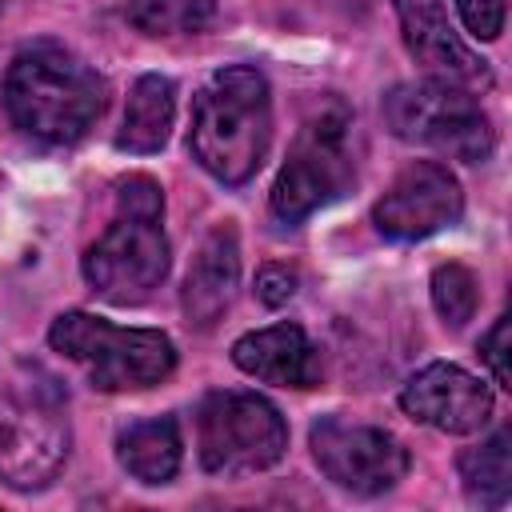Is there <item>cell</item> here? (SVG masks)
<instances>
[{"label": "cell", "mask_w": 512, "mask_h": 512, "mask_svg": "<svg viewBox=\"0 0 512 512\" xmlns=\"http://www.w3.org/2000/svg\"><path fill=\"white\" fill-rule=\"evenodd\" d=\"M356 180L352 120L340 104H328L304 120L288 160L272 184V216L280 224H300L316 208L340 200Z\"/></svg>", "instance_id": "cell-7"}, {"label": "cell", "mask_w": 512, "mask_h": 512, "mask_svg": "<svg viewBox=\"0 0 512 512\" xmlns=\"http://www.w3.org/2000/svg\"><path fill=\"white\" fill-rule=\"evenodd\" d=\"M432 304H436V312H440L444 324L464 328L476 316V304H480L476 276L464 264H440L432 272Z\"/></svg>", "instance_id": "cell-19"}, {"label": "cell", "mask_w": 512, "mask_h": 512, "mask_svg": "<svg viewBox=\"0 0 512 512\" xmlns=\"http://www.w3.org/2000/svg\"><path fill=\"white\" fill-rule=\"evenodd\" d=\"M236 288H240V240H236L232 224H216L200 240L192 264H188L184 288H180V308H184L188 324L212 328L232 308Z\"/></svg>", "instance_id": "cell-13"}, {"label": "cell", "mask_w": 512, "mask_h": 512, "mask_svg": "<svg viewBox=\"0 0 512 512\" xmlns=\"http://www.w3.org/2000/svg\"><path fill=\"white\" fill-rule=\"evenodd\" d=\"M124 16L144 36H196L212 24L216 0H128Z\"/></svg>", "instance_id": "cell-18"}, {"label": "cell", "mask_w": 512, "mask_h": 512, "mask_svg": "<svg viewBox=\"0 0 512 512\" xmlns=\"http://www.w3.org/2000/svg\"><path fill=\"white\" fill-rule=\"evenodd\" d=\"M288 448V424L260 392H208L196 408V452L212 476H252Z\"/></svg>", "instance_id": "cell-8"}, {"label": "cell", "mask_w": 512, "mask_h": 512, "mask_svg": "<svg viewBox=\"0 0 512 512\" xmlns=\"http://www.w3.org/2000/svg\"><path fill=\"white\" fill-rule=\"evenodd\" d=\"M460 216H464L460 180L436 160L408 164L372 208V224L388 240H424L452 228Z\"/></svg>", "instance_id": "cell-10"}, {"label": "cell", "mask_w": 512, "mask_h": 512, "mask_svg": "<svg viewBox=\"0 0 512 512\" xmlns=\"http://www.w3.org/2000/svg\"><path fill=\"white\" fill-rule=\"evenodd\" d=\"M72 424L60 384L36 364L0 372V480L8 488H44L68 460Z\"/></svg>", "instance_id": "cell-4"}, {"label": "cell", "mask_w": 512, "mask_h": 512, "mask_svg": "<svg viewBox=\"0 0 512 512\" xmlns=\"http://www.w3.org/2000/svg\"><path fill=\"white\" fill-rule=\"evenodd\" d=\"M104 96L96 68L52 40L20 48L4 76V108L12 124L48 144L80 140L104 112Z\"/></svg>", "instance_id": "cell-2"}, {"label": "cell", "mask_w": 512, "mask_h": 512, "mask_svg": "<svg viewBox=\"0 0 512 512\" xmlns=\"http://www.w3.org/2000/svg\"><path fill=\"white\" fill-rule=\"evenodd\" d=\"M256 296H260V304H268V308L288 304V300L296 296V272H292L288 264H264V268L256 272Z\"/></svg>", "instance_id": "cell-21"}, {"label": "cell", "mask_w": 512, "mask_h": 512, "mask_svg": "<svg viewBox=\"0 0 512 512\" xmlns=\"http://www.w3.org/2000/svg\"><path fill=\"white\" fill-rule=\"evenodd\" d=\"M172 116H176V84L160 72L140 76L128 92V108H124L116 148L136 152V156L160 152L172 136Z\"/></svg>", "instance_id": "cell-15"}, {"label": "cell", "mask_w": 512, "mask_h": 512, "mask_svg": "<svg viewBox=\"0 0 512 512\" xmlns=\"http://www.w3.org/2000/svg\"><path fill=\"white\" fill-rule=\"evenodd\" d=\"M384 124L396 140L436 148L452 160H488L492 156V120L480 108L476 92L452 80H412L396 84L384 96Z\"/></svg>", "instance_id": "cell-6"}, {"label": "cell", "mask_w": 512, "mask_h": 512, "mask_svg": "<svg viewBox=\"0 0 512 512\" xmlns=\"http://www.w3.org/2000/svg\"><path fill=\"white\" fill-rule=\"evenodd\" d=\"M232 364L264 384L280 388H312L320 380V356L316 344L300 324H268L256 332H244L232 344Z\"/></svg>", "instance_id": "cell-14"}, {"label": "cell", "mask_w": 512, "mask_h": 512, "mask_svg": "<svg viewBox=\"0 0 512 512\" xmlns=\"http://www.w3.org/2000/svg\"><path fill=\"white\" fill-rule=\"evenodd\" d=\"M272 144V92L260 68H216L192 100L188 148L220 184H244L260 172Z\"/></svg>", "instance_id": "cell-1"}, {"label": "cell", "mask_w": 512, "mask_h": 512, "mask_svg": "<svg viewBox=\"0 0 512 512\" xmlns=\"http://www.w3.org/2000/svg\"><path fill=\"white\" fill-rule=\"evenodd\" d=\"M308 444L320 472L352 496H380L408 472V448L376 424L320 416L308 432Z\"/></svg>", "instance_id": "cell-9"}, {"label": "cell", "mask_w": 512, "mask_h": 512, "mask_svg": "<svg viewBox=\"0 0 512 512\" xmlns=\"http://www.w3.org/2000/svg\"><path fill=\"white\" fill-rule=\"evenodd\" d=\"M160 216L164 196L152 176H128L116 184V216L84 252V280L100 300L140 304L164 284L172 252Z\"/></svg>", "instance_id": "cell-3"}, {"label": "cell", "mask_w": 512, "mask_h": 512, "mask_svg": "<svg viewBox=\"0 0 512 512\" xmlns=\"http://www.w3.org/2000/svg\"><path fill=\"white\" fill-rule=\"evenodd\" d=\"M396 16H400V32L404 44L412 52V60L436 76V80H452L464 84L472 92L492 88V68L484 56H476L452 28L444 0H392Z\"/></svg>", "instance_id": "cell-12"}, {"label": "cell", "mask_w": 512, "mask_h": 512, "mask_svg": "<svg viewBox=\"0 0 512 512\" xmlns=\"http://www.w3.org/2000/svg\"><path fill=\"white\" fill-rule=\"evenodd\" d=\"M48 344L72 360L92 388L132 392L152 388L176 368V348L156 328H120L92 312H64L48 328Z\"/></svg>", "instance_id": "cell-5"}, {"label": "cell", "mask_w": 512, "mask_h": 512, "mask_svg": "<svg viewBox=\"0 0 512 512\" xmlns=\"http://www.w3.org/2000/svg\"><path fill=\"white\" fill-rule=\"evenodd\" d=\"M480 356H484L492 380H496L500 388H508V384H512V372H508V316H500V320L488 328V336L480 340Z\"/></svg>", "instance_id": "cell-22"}, {"label": "cell", "mask_w": 512, "mask_h": 512, "mask_svg": "<svg viewBox=\"0 0 512 512\" xmlns=\"http://www.w3.org/2000/svg\"><path fill=\"white\" fill-rule=\"evenodd\" d=\"M460 480L472 504L480 508H500L512 496V448H508V428H496L488 440L472 444L460 452Z\"/></svg>", "instance_id": "cell-17"}, {"label": "cell", "mask_w": 512, "mask_h": 512, "mask_svg": "<svg viewBox=\"0 0 512 512\" xmlns=\"http://www.w3.org/2000/svg\"><path fill=\"white\" fill-rule=\"evenodd\" d=\"M180 428L172 416L136 420L116 436V456L140 484H168L180 472Z\"/></svg>", "instance_id": "cell-16"}, {"label": "cell", "mask_w": 512, "mask_h": 512, "mask_svg": "<svg viewBox=\"0 0 512 512\" xmlns=\"http://www.w3.org/2000/svg\"><path fill=\"white\" fill-rule=\"evenodd\" d=\"M456 12L476 40H496L504 32L508 0H456Z\"/></svg>", "instance_id": "cell-20"}, {"label": "cell", "mask_w": 512, "mask_h": 512, "mask_svg": "<svg viewBox=\"0 0 512 512\" xmlns=\"http://www.w3.org/2000/svg\"><path fill=\"white\" fill-rule=\"evenodd\" d=\"M400 408L448 436L480 432L492 420V388L460 364H428L400 388Z\"/></svg>", "instance_id": "cell-11"}]
</instances>
